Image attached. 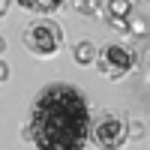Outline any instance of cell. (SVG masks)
Segmentation results:
<instances>
[{
	"instance_id": "cell-7",
	"label": "cell",
	"mask_w": 150,
	"mask_h": 150,
	"mask_svg": "<svg viewBox=\"0 0 150 150\" xmlns=\"http://www.w3.org/2000/svg\"><path fill=\"white\" fill-rule=\"evenodd\" d=\"M75 60H78V63H93L96 60V45L90 39H84L78 48H75Z\"/></svg>"
},
{
	"instance_id": "cell-3",
	"label": "cell",
	"mask_w": 150,
	"mask_h": 150,
	"mask_svg": "<svg viewBox=\"0 0 150 150\" xmlns=\"http://www.w3.org/2000/svg\"><path fill=\"white\" fill-rule=\"evenodd\" d=\"M63 45V27L57 21L36 18L33 24L24 27V48L33 51L36 57H54Z\"/></svg>"
},
{
	"instance_id": "cell-6",
	"label": "cell",
	"mask_w": 150,
	"mask_h": 150,
	"mask_svg": "<svg viewBox=\"0 0 150 150\" xmlns=\"http://www.w3.org/2000/svg\"><path fill=\"white\" fill-rule=\"evenodd\" d=\"M108 12L114 18V24H123L120 18H126L132 12V0H108Z\"/></svg>"
},
{
	"instance_id": "cell-1",
	"label": "cell",
	"mask_w": 150,
	"mask_h": 150,
	"mask_svg": "<svg viewBox=\"0 0 150 150\" xmlns=\"http://www.w3.org/2000/svg\"><path fill=\"white\" fill-rule=\"evenodd\" d=\"M90 129V105L72 84H45L30 108L27 135L36 150H84Z\"/></svg>"
},
{
	"instance_id": "cell-4",
	"label": "cell",
	"mask_w": 150,
	"mask_h": 150,
	"mask_svg": "<svg viewBox=\"0 0 150 150\" xmlns=\"http://www.w3.org/2000/svg\"><path fill=\"white\" fill-rule=\"evenodd\" d=\"M135 63H138V54H135V48L126 45V42H111L102 51H96V69L105 72L108 78H120V75L132 72Z\"/></svg>"
},
{
	"instance_id": "cell-10",
	"label": "cell",
	"mask_w": 150,
	"mask_h": 150,
	"mask_svg": "<svg viewBox=\"0 0 150 150\" xmlns=\"http://www.w3.org/2000/svg\"><path fill=\"white\" fill-rule=\"evenodd\" d=\"M0 51H3V39H0Z\"/></svg>"
},
{
	"instance_id": "cell-5",
	"label": "cell",
	"mask_w": 150,
	"mask_h": 150,
	"mask_svg": "<svg viewBox=\"0 0 150 150\" xmlns=\"http://www.w3.org/2000/svg\"><path fill=\"white\" fill-rule=\"evenodd\" d=\"M21 9H30V12H42V15H51L54 9L63 6V0H18Z\"/></svg>"
},
{
	"instance_id": "cell-9",
	"label": "cell",
	"mask_w": 150,
	"mask_h": 150,
	"mask_svg": "<svg viewBox=\"0 0 150 150\" xmlns=\"http://www.w3.org/2000/svg\"><path fill=\"white\" fill-rule=\"evenodd\" d=\"M6 6H9V0H0V15L6 12Z\"/></svg>"
},
{
	"instance_id": "cell-8",
	"label": "cell",
	"mask_w": 150,
	"mask_h": 150,
	"mask_svg": "<svg viewBox=\"0 0 150 150\" xmlns=\"http://www.w3.org/2000/svg\"><path fill=\"white\" fill-rule=\"evenodd\" d=\"M6 78H9V66L0 60V81H6Z\"/></svg>"
},
{
	"instance_id": "cell-2",
	"label": "cell",
	"mask_w": 150,
	"mask_h": 150,
	"mask_svg": "<svg viewBox=\"0 0 150 150\" xmlns=\"http://www.w3.org/2000/svg\"><path fill=\"white\" fill-rule=\"evenodd\" d=\"M129 138V123L120 111H102L96 120H90L87 141H93L102 150H120Z\"/></svg>"
}]
</instances>
